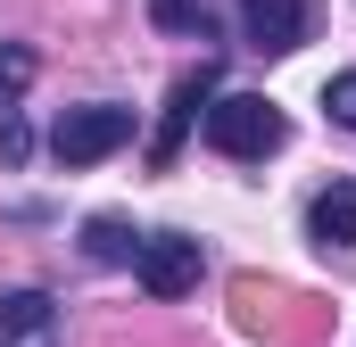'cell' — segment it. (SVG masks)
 <instances>
[{"instance_id": "ba28073f", "label": "cell", "mask_w": 356, "mask_h": 347, "mask_svg": "<svg viewBox=\"0 0 356 347\" xmlns=\"http://www.w3.org/2000/svg\"><path fill=\"white\" fill-rule=\"evenodd\" d=\"M83 248H91L99 264H133L141 240H133V223H124V215H91V223H83Z\"/></svg>"}, {"instance_id": "8992f818", "label": "cell", "mask_w": 356, "mask_h": 347, "mask_svg": "<svg viewBox=\"0 0 356 347\" xmlns=\"http://www.w3.org/2000/svg\"><path fill=\"white\" fill-rule=\"evenodd\" d=\"M307 232H315V248H348V240H356V182L315 190V207H307Z\"/></svg>"}, {"instance_id": "3957f363", "label": "cell", "mask_w": 356, "mask_h": 347, "mask_svg": "<svg viewBox=\"0 0 356 347\" xmlns=\"http://www.w3.org/2000/svg\"><path fill=\"white\" fill-rule=\"evenodd\" d=\"M199 240H182V232H149L141 248H133V273H141V289L149 298H182V289H199Z\"/></svg>"}, {"instance_id": "7a4b0ae2", "label": "cell", "mask_w": 356, "mask_h": 347, "mask_svg": "<svg viewBox=\"0 0 356 347\" xmlns=\"http://www.w3.org/2000/svg\"><path fill=\"white\" fill-rule=\"evenodd\" d=\"M133 141V108H67L58 124H50V158L58 166H99V158H116Z\"/></svg>"}, {"instance_id": "52a82bcc", "label": "cell", "mask_w": 356, "mask_h": 347, "mask_svg": "<svg viewBox=\"0 0 356 347\" xmlns=\"http://www.w3.org/2000/svg\"><path fill=\"white\" fill-rule=\"evenodd\" d=\"M50 331V289H0V339H42Z\"/></svg>"}, {"instance_id": "6da1fadb", "label": "cell", "mask_w": 356, "mask_h": 347, "mask_svg": "<svg viewBox=\"0 0 356 347\" xmlns=\"http://www.w3.org/2000/svg\"><path fill=\"white\" fill-rule=\"evenodd\" d=\"M282 108L257 99V91H224V99H207V141L224 149V158H273L282 149Z\"/></svg>"}, {"instance_id": "8fae6325", "label": "cell", "mask_w": 356, "mask_h": 347, "mask_svg": "<svg viewBox=\"0 0 356 347\" xmlns=\"http://www.w3.org/2000/svg\"><path fill=\"white\" fill-rule=\"evenodd\" d=\"M25 149H33V141H25V124H17V116H8V124H0V158H8V166H17V158H25Z\"/></svg>"}, {"instance_id": "5b68a950", "label": "cell", "mask_w": 356, "mask_h": 347, "mask_svg": "<svg viewBox=\"0 0 356 347\" xmlns=\"http://www.w3.org/2000/svg\"><path fill=\"white\" fill-rule=\"evenodd\" d=\"M216 99V67H191L175 83V108H166V124H158V141H149V166H175V149H182V133H191V116Z\"/></svg>"}, {"instance_id": "9c48e42d", "label": "cell", "mask_w": 356, "mask_h": 347, "mask_svg": "<svg viewBox=\"0 0 356 347\" xmlns=\"http://www.w3.org/2000/svg\"><path fill=\"white\" fill-rule=\"evenodd\" d=\"M323 116H332L340 133H356V67H348V75H332V83H323Z\"/></svg>"}, {"instance_id": "30bf717a", "label": "cell", "mask_w": 356, "mask_h": 347, "mask_svg": "<svg viewBox=\"0 0 356 347\" xmlns=\"http://www.w3.org/2000/svg\"><path fill=\"white\" fill-rule=\"evenodd\" d=\"M149 17H158V25H166V33H199V42H207V33H216V25H207V8H191V0H158V8H149Z\"/></svg>"}, {"instance_id": "277c9868", "label": "cell", "mask_w": 356, "mask_h": 347, "mask_svg": "<svg viewBox=\"0 0 356 347\" xmlns=\"http://www.w3.org/2000/svg\"><path fill=\"white\" fill-rule=\"evenodd\" d=\"M241 33L257 58H290L307 42V0H241Z\"/></svg>"}]
</instances>
